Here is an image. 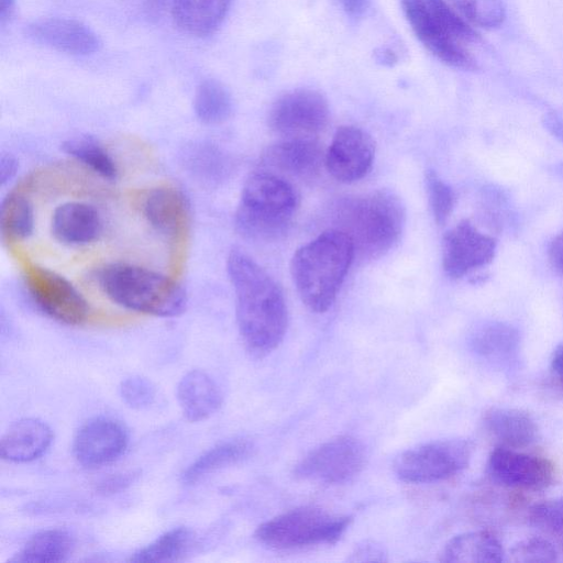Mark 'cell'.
Returning a JSON list of instances; mask_svg holds the SVG:
<instances>
[{
	"label": "cell",
	"mask_w": 563,
	"mask_h": 563,
	"mask_svg": "<svg viewBox=\"0 0 563 563\" xmlns=\"http://www.w3.org/2000/svg\"><path fill=\"white\" fill-rule=\"evenodd\" d=\"M235 292L236 322L242 341L255 356H264L283 341L288 322L282 288L253 258L232 249L227 261Z\"/></svg>",
	"instance_id": "1"
},
{
	"label": "cell",
	"mask_w": 563,
	"mask_h": 563,
	"mask_svg": "<svg viewBox=\"0 0 563 563\" xmlns=\"http://www.w3.org/2000/svg\"><path fill=\"white\" fill-rule=\"evenodd\" d=\"M333 223L334 229L351 240L356 258L376 260L398 242L405 225V209L395 194L376 190L340 200Z\"/></svg>",
	"instance_id": "2"
},
{
	"label": "cell",
	"mask_w": 563,
	"mask_h": 563,
	"mask_svg": "<svg viewBox=\"0 0 563 563\" xmlns=\"http://www.w3.org/2000/svg\"><path fill=\"white\" fill-rule=\"evenodd\" d=\"M354 258L351 240L334 228L299 247L292 255L290 273L301 301L311 311H327Z\"/></svg>",
	"instance_id": "3"
},
{
	"label": "cell",
	"mask_w": 563,
	"mask_h": 563,
	"mask_svg": "<svg viewBox=\"0 0 563 563\" xmlns=\"http://www.w3.org/2000/svg\"><path fill=\"white\" fill-rule=\"evenodd\" d=\"M100 290L124 309L155 317H175L186 307L183 287L166 275L135 264L112 262L93 276Z\"/></svg>",
	"instance_id": "4"
},
{
	"label": "cell",
	"mask_w": 563,
	"mask_h": 563,
	"mask_svg": "<svg viewBox=\"0 0 563 563\" xmlns=\"http://www.w3.org/2000/svg\"><path fill=\"white\" fill-rule=\"evenodd\" d=\"M299 196L287 178L260 168L245 180L235 212V227L245 239L274 241L289 229Z\"/></svg>",
	"instance_id": "5"
},
{
	"label": "cell",
	"mask_w": 563,
	"mask_h": 563,
	"mask_svg": "<svg viewBox=\"0 0 563 563\" xmlns=\"http://www.w3.org/2000/svg\"><path fill=\"white\" fill-rule=\"evenodd\" d=\"M401 7L415 35L434 56L455 68H477L464 43L478 34L448 0H401Z\"/></svg>",
	"instance_id": "6"
},
{
	"label": "cell",
	"mask_w": 563,
	"mask_h": 563,
	"mask_svg": "<svg viewBox=\"0 0 563 563\" xmlns=\"http://www.w3.org/2000/svg\"><path fill=\"white\" fill-rule=\"evenodd\" d=\"M351 522L318 507H300L278 515L255 531L262 544L276 550H292L336 542Z\"/></svg>",
	"instance_id": "7"
},
{
	"label": "cell",
	"mask_w": 563,
	"mask_h": 563,
	"mask_svg": "<svg viewBox=\"0 0 563 563\" xmlns=\"http://www.w3.org/2000/svg\"><path fill=\"white\" fill-rule=\"evenodd\" d=\"M473 452L474 444L467 439L432 441L399 454L394 462V472L406 483L440 482L466 468Z\"/></svg>",
	"instance_id": "8"
},
{
	"label": "cell",
	"mask_w": 563,
	"mask_h": 563,
	"mask_svg": "<svg viewBox=\"0 0 563 563\" xmlns=\"http://www.w3.org/2000/svg\"><path fill=\"white\" fill-rule=\"evenodd\" d=\"M23 280L36 307L55 321L80 325L89 318L90 308L82 294L55 271L25 263Z\"/></svg>",
	"instance_id": "9"
},
{
	"label": "cell",
	"mask_w": 563,
	"mask_h": 563,
	"mask_svg": "<svg viewBox=\"0 0 563 563\" xmlns=\"http://www.w3.org/2000/svg\"><path fill=\"white\" fill-rule=\"evenodd\" d=\"M329 119L327 99L317 90L300 88L284 93L273 103L268 125L282 139H317Z\"/></svg>",
	"instance_id": "10"
},
{
	"label": "cell",
	"mask_w": 563,
	"mask_h": 563,
	"mask_svg": "<svg viewBox=\"0 0 563 563\" xmlns=\"http://www.w3.org/2000/svg\"><path fill=\"white\" fill-rule=\"evenodd\" d=\"M364 445L351 435L332 438L310 451L295 467L301 479L342 484L357 476L365 465Z\"/></svg>",
	"instance_id": "11"
},
{
	"label": "cell",
	"mask_w": 563,
	"mask_h": 563,
	"mask_svg": "<svg viewBox=\"0 0 563 563\" xmlns=\"http://www.w3.org/2000/svg\"><path fill=\"white\" fill-rule=\"evenodd\" d=\"M487 474L497 483L526 490H542L555 479L554 464L547 457L519 449L497 445L486 463Z\"/></svg>",
	"instance_id": "12"
},
{
	"label": "cell",
	"mask_w": 563,
	"mask_h": 563,
	"mask_svg": "<svg viewBox=\"0 0 563 563\" xmlns=\"http://www.w3.org/2000/svg\"><path fill=\"white\" fill-rule=\"evenodd\" d=\"M129 442V431L121 421L111 417H96L77 431L73 453L81 466L99 468L119 460Z\"/></svg>",
	"instance_id": "13"
},
{
	"label": "cell",
	"mask_w": 563,
	"mask_h": 563,
	"mask_svg": "<svg viewBox=\"0 0 563 563\" xmlns=\"http://www.w3.org/2000/svg\"><path fill=\"white\" fill-rule=\"evenodd\" d=\"M495 252L496 240L463 220L443 236L442 266L451 278H461L490 263Z\"/></svg>",
	"instance_id": "14"
},
{
	"label": "cell",
	"mask_w": 563,
	"mask_h": 563,
	"mask_svg": "<svg viewBox=\"0 0 563 563\" xmlns=\"http://www.w3.org/2000/svg\"><path fill=\"white\" fill-rule=\"evenodd\" d=\"M375 144L364 130L340 126L325 152L324 166L333 178L353 183L363 178L372 168Z\"/></svg>",
	"instance_id": "15"
},
{
	"label": "cell",
	"mask_w": 563,
	"mask_h": 563,
	"mask_svg": "<svg viewBox=\"0 0 563 563\" xmlns=\"http://www.w3.org/2000/svg\"><path fill=\"white\" fill-rule=\"evenodd\" d=\"M324 157L318 139H282L264 151L258 167L285 178L308 180L320 173Z\"/></svg>",
	"instance_id": "16"
},
{
	"label": "cell",
	"mask_w": 563,
	"mask_h": 563,
	"mask_svg": "<svg viewBox=\"0 0 563 563\" xmlns=\"http://www.w3.org/2000/svg\"><path fill=\"white\" fill-rule=\"evenodd\" d=\"M25 34L36 43L70 55L98 52L101 42L85 23L68 18L38 19L25 27Z\"/></svg>",
	"instance_id": "17"
},
{
	"label": "cell",
	"mask_w": 563,
	"mask_h": 563,
	"mask_svg": "<svg viewBox=\"0 0 563 563\" xmlns=\"http://www.w3.org/2000/svg\"><path fill=\"white\" fill-rule=\"evenodd\" d=\"M140 210L147 224L168 239L180 236L189 224L188 201L174 186L159 185L146 190Z\"/></svg>",
	"instance_id": "18"
},
{
	"label": "cell",
	"mask_w": 563,
	"mask_h": 563,
	"mask_svg": "<svg viewBox=\"0 0 563 563\" xmlns=\"http://www.w3.org/2000/svg\"><path fill=\"white\" fill-rule=\"evenodd\" d=\"M102 230L100 212L87 202L67 201L52 213L51 233L63 245H88L100 238Z\"/></svg>",
	"instance_id": "19"
},
{
	"label": "cell",
	"mask_w": 563,
	"mask_h": 563,
	"mask_svg": "<svg viewBox=\"0 0 563 563\" xmlns=\"http://www.w3.org/2000/svg\"><path fill=\"white\" fill-rule=\"evenodd\" d=\"M53 431L44 421L36 418H23L13 422L2 434L0 454L10 463H30L49 449Z\"/></svg>",
	"instance_id": "20"
},
{
	"label": "cell",
	"mask_w": 563,
	"mask_h": 563,
	"mask_svg": "<svg viewBox=\"0 0 563 563\" xmlns=\"http://www.w3.org/2000/svg\"><path fill=\"white\" fill-rule=\"evenodd\" d=\"M176 395L184 417L191 422L207 420L222 404L218 384L200 369H192L181 377Z\"/></svg>",
	"instance_id": "21"
},
{
	"label": "cell",
	"mask_w": 563,
	"mask_h": 563,
	"mask_svg": "<svg viewBox=\"0 0 563 563\" xmlns=\"http://www.w3.org/2000/svg\"><path fill=\"white\" fill-rule=\"evenodd\" d=\"M483 426L498 445L521 449L536 442L539 433L534 419L511 407H490L483 415Z\"/></svg>",
	"instance_id": "22"
},
{
	"label": "cell",
	"mask_w": 563,
	"mask_h": 563,
	"mask_svg": "<svg viewBox=\"0 0 563 563\" xmlns=\"http://www.w3.org/2000/svg\"><path fill=\"white\" fill-rule=\"evenodd\" d=\"M470 344L478 357L506 367L514 365L518 358L520 335L511 324L489 321L472 333Z\"/></svg>",
	"instance_id": "23"
},
{
	"label": "cell",
	"mask_w": 563,
	"mask_h": 563,
	"mask_svg": "<svg viewBox=\"0 0 563 563\" xmlns=\"http://www.w3.org/2000/svg\"><path fill=\"white\" fill-rule=\"evenodd\" d=\"M439 560L446 563H500L506 561V551L493 532L477 530L450 539Z\"/></svg>",
	"instance_id": "24"
},
{
	"label": "cell",
	"mask_w": 563,
	"mask_h": 563,
	"mask_svg": "<svg viewBox=\"0 0 563 563\" xmlns=\"http://www.w3.org/2000/svg\"><path fill=\"white\" fill-rule=\"evenodd\" d=\"M232 0H172L176 25L192 36H207L218 30Z\"/></svg>",
	"instance_id": "25"
},
{
	"label": "cell",
	"mask_w": 563,
	"mask_h": 563,
	"mask_svg": "<svg viewBox=\"0 0 563 563\" xmlns=\"http://www.w3.org/2000/svg\"><path fill=\"white\" fill-rule=\"evenodd\" d=\"M253 451L254 444L243 438L218 443L187 466L181 481L186 485H194L220 470L246 460Z\"/></svg>",
	"instance_id": "26"
},
{
	"label": "cell",
	"mask_w": 563,
	"mask_h": 563,
	"mask_svg": "<svg viewBox=\"0 0 563 563\" xmlns=\"http://www.w3.org/2000/svg\"><path fill=\"white\" fill-rule=\"evenodd\" d=\"M75 549L73 534L59 528L33 534L8 561L10 563H58L66 561Z\"/></svg>",
	"instance_id": "27"
},
{
	"label": "cell",
	"mask_w": 563,
	"mask_h": 563,
	"mask_svg": "<svg viewBox=\"0 0 563 563\" xmlns=\"http://www.w3.org/2000/svg\"><path fill=\"white\" fill-rule=\"evenodd\" d=\"M196 543L195 532L187 527H177L157 537L147 545L131 554V563H168L181 560Z\"/></svg>",
	"instance_id": "28"
},
{
	"label": "cell",
	"mask_w": 563,
	"mask_h": 563,
	"mask_svg": "<svg viewBox=\"0 0 563 563\" xmlns=\"http://www.w3.org/2000/svg\"><path fill=\"white\" fill-rule=\"evenodd\" d=\"M194 110L198 120L205 124L222 123L233 111L231 93L219 80L206 79L196 89Z\"/></svg>",
	"instance_id": "29"
},
{
	"label": "cell",
	"mask_w": 563,
	"mask_h": 563,
	"mask_svg": "<svg viewBox=\"0 0 563 563\" xmlns=\"http://www.w3.org/2000/svg\"><path fill=\"white\" fill-rule=\"evenodd\" d=\"M184 164L192 175L208 183L223 179L230 169L224 153L216 144L208 142L188 146L184 153Z\"/></svg>",
	"instance_id": "30"
},
{
	"label": "cell",
	"mask_w": 563,
	"mask_h": 563,
	"mask_svg": "<svg viewBox=\"0 0 563 563\" xmlns=\"http://www.w3.org/2000/svg\"><path fill=\"white\" fill-rule=\"evenodd\" d=\"M2 235L9 241H23L34 230V210L30 200L21 194H10L2 201L0 212Z\"/></svg>",
	"instance_id": "31"
},
{
	"label": "cell",
	"mask_w": 563,
	"mask_h": 563,
	"mask_svg": "<svg viewBox=\"0 0 563 563\" xmlns=\"http://www.w3.org/2000/svg\"><path fill=\"white\" fill-rule=\"evenodd\" d=\"M63 150L104 179H115L117 165L109 152L91 136L71 137L64 142Z\"/></svg>",
	"instance_id": "32"
},
{
	"label": "cell",
	"mask_w": 563,
	"mask_h": 563,
	"mask_svg": "<svg viewBox=\"0 0 563 563\" xmlns=\"http://www.w3.org/2000/svg\"><path fill=\"white\" fill-rule=\"evenodd\" d=\"M528 520L542 536L563 549V496L534 504L529 509Z\"/></svg>",
	"instance_id": "33"
},
{
	"label": "cell",
	"mask_w": 563,
	"mask_h": 563,
	"mask_svg": "<svg viewBox=\"0 0 563 563\" xmlns=\"http://www.w3.org/2000/svg\"><path fill=\"white\" fill-rule=\"evenodd\" d=\"M470 23L486 30L499 27L506 19L504 0H448Z\"/></svg>",
	"instance_id": "34"
},
{
	"label": "cell",
	"mask_w": 563,
	"mask_h": 563,
	"mask_svg": "<svg viewBox=\"0 0 563 563\" xmlns=\"http://www.w3.org/2000/svg\"><path fill=\"white\" fill-rule=\"evenodd\" d=\"M507 561L517 563L554 562L559 559L558 547L544 536L530 537L511 547Z\"/></svg>",
	"instance_id": "35"
},
{
	"label": "cell",
	"mask_w": 563,
	"mask_h": 563,
	"mask_svg": "<svg viewBox=\"0 0 563 563\" xmlns=\"http://www.w3.org/2000/svg\"><path fill=\"white\" fill-rule=\"evenodd\" d=\"M426 185L433 218L438 224H443L453 210L455 201L454 192L451 187L432 170L426 174Z\"/></svg>",
	"instance_id": "36"
},
{
	"label": "cell",
	"mask_w": 563,
	"mask_h": 563,
	"mask_svg": "<svg viewBox=\"0 0 563 563\" xmlns=\"http://www.w3.org/2000/svg\"><path fill=\"white\" fill-rule=\"evenodd\" d=\"M119 389L123 402L135 410L148 409L154 405L157 396L155 385L140 375L123 379Z\"/></svg>",
	"instance_id": "37"
},
{
	"label": "cell",
	"mask_w": 563,
	"mask_h": 563,
	"mask_svg": "<svg viewBox=\"0 0 563 563\" xmlns=\"http://www.w3.org/2000/svg\"><path fill=\"white\" fill-rule=\"evenodd\" d=\"M139 474L137 471H128L104 477L97 484L96 490L101 495L121 493L137 479Z\"/></svg>",
	"instance_id": "38"
},
{
	"label": "cell",
	"mask_w": 563,
	"mask_h": 563,
	"mask_svg": "<svg viewBox=\"0 0 563 563\" xmlns=\"http://www.w3.org/2000/svg\"><path fill=\"white\" fill-rule=\"evenodd\" d=\"M349 562H384L387 561L385 548L373 540L358 543L350 554Z\"/></svg>",
	"instance_id": "39"
},
{
	"label": "cell",
	"mask_w": 563,
	"mask_h": 563,
	"mask_svg": "<svg viewBox=\"0 0 563 563\" xmlns=\"http://www.w3.org/2000/svg\"><path fill=\"white\" fill-rule=\"evenodd\" d=\"M548 256L552 267L563 275V231L551 241Z\"/></svg>",
	"instance_id": "40"
},
{
	"label": "cell",
	"mask_w": 563,
	"mask_h": 563,
	"mask_svg": "<svg viewBox=\"0 0 563 563\" xmlns=\"http://www.w3.org/2000/svg\"><path fill=\"white\" fill-rule=\"evenodd\" d=\"M18 162L11 154H2L0 158V183L5 185L16 174Z\"/></svg>",
	"instance_id": "41"
},
{
	"label": "cell",
	"mask_w": 563,
	"mask_h": 563,
	"mask_svg": "<svg viewBox=\"0 0 563 563\" xmlns=\"http://www.w3.org/2000/svg\"><path fill=\"white\" fill-rule=\"evenodd\" d=\"M550 368L553 376L563 385V342L554 349L550 360Z\"/></svg>",
	"instance_id": "42"
},
{
	"label": "cell",
	"mask_w": 563,
	"mask_h": 563,
	"mask_svg": "<svg viewBox=\"0 0 563 563\" xmlns=\"http://www.w3.org/2000/svg\"><path fill=\"white\" fill-rule=\"evenodd\" d=\"M344 11L351 16H360L364 13L368 0H339Z\"/></svg>",
	"instance_id": "43"
},
{
	"label": "cell",
	"mask_w": 563,
	"mask_h": 563,
	"mask_svg": "<svg viewBox=\"0 0 563 563\" xmlns=\"http://www.w3.org/2000/svg\"><path fill=\"white\" fill-rule=\"evenodd\" d=\"M15 0H0V21L3 24L13 13Z\"/></svg>",
	"instance_id": "44"
},
{
	"label": "cell",
	"mask_w": 563,
	"mask_h": 563,
	"mask_svg": "<svg viewBox=\"0 0 563 563\" xmlns=\"http://www.w3.org/2000/svg\"><path fill=\"white\" fill-rule=\"evenodd\" d=\"M549 128L552 130V133L556 135V137H560L561 142L563 143V125L561 122H558L552 118L549 121Z\"/></svg>",
	"instance_id": "45"
},
{
	"label": "cell",
	"mask_w": 563,
	"mask_h": 563,
	"mask_svg": "<svg viewBox=\"0 0 563 563\" xmlns=\"http://www.w3.org/2000/svg\"><path fill=\"white\" fill-rule=\"evenodd\" d=\"M379 60H383L384 64L391 65L397 60V57L391 51L385 49L379 53Z\"/></svg>",
	"instance_id": "46"
}]
</instances>
